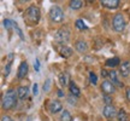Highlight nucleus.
Returning a JSON list of instances; mask_svg holds the SVG:
<instances>
[{
  "instance_id": "1",
  "label": "nucleus",
  "mask_w": 130,
  "mask_h": 121,
  "mask_svg": "<svg viewBox=\"0 0 130 121\" xmlns=\"http://www.w3.org/2000/svg\"><path fill=\"white\" fill-rule=\"evenodd\" d=\"M40 10L36 6H29L28 9L25 10V14H24V19L28 26H36L40 22Z\"/></svg>"
},
{
  "instance_id": "2",
  "label": "nucleus",
  "mask_w": 130,
  "mask_h": 121,
  "mask_svg": "<svg viewBox=\"0 0 130 121\" xmlns=\"http://www.w3.org/2000/svg\"><path fill=\"white\" fill-rule=\"evenodd\" d=\"M17 91L13 89H10L6 91L4 98H3V109L4 110H11L17 105Z\"/></svg>"
},
{
  "instance_id": "3",
  "label": "nucleus",
  "mask_w": 130,
  "mask_h": 121,
  "mask_svg": "<svg viewBox=\"0 0 130 121\" xmlns=\"http://www.w3.org/2000/svg\"><path fill=\"white\" fill-rule=\"evenodd\" d=\"M50 19H51L52 23H56V24H60L64 22V11L61 10V7L59 6H52L51 10H50Z\"/></svg>"
},
{
  "instance_id": "4",
  "label": "nucleus",
  "mask_w": 130,
  "mask_h": 121,
  "mask_svg": "<svg viewBox=\"0 0 130 121\" xmlns=\"http://www.w3.org/2000/svg\"><path fill=\"white\" fill-rule=\"evenodd\" d=\"M70 39V30L68 27H61L54 34V41L57 44H66Z\"/></svg>"
},
{
  "instance_id": "5",
  "label": "nucleus",
  "mask_w": 130,
  "mask_h": 121,
  "mask_svg": "<svg viewBox=\"0 0 130 121\" xmlns=\"http://www.w3.org/2000/svg\"><path fill=\"white\" fill-rule=\"evenodd\" d=\"M112 26H113V29L116 30L117 33H122L124 29H125V18L122 14H116L115 17L112 19Z\"/></svg>"
},
{
  "instance_id": "6",
  "label": "nucleus",
  "mask_w": 130,
  "mask_h": 121,
  "mask_svg": "<svg viewBox=\"0 0 130 121\" xmlns=\"http://www.w3.org/2000/svg\"><path fill=\"white\" fill-rule=\"evenodd\" d=\"M100 89H101V91H102V93L104 94H112V93L116 91V86L112 84L111 81H108V80H104L102 81V84H101V86H100Z\"/></svg>"
},
{
  "instance_id": "7",
  "label": "nucleus",
  "mask_w": 130,
  "mask_h": 121,
  "mask_svg": "<svg viewBox=\"0 0 130 121\" xmlns=\"http://www.w3.org/2000/svg\"><path fill=\"white\" fill-rule=\"evenodd\" d=\"M102 114H104V116L106 117V119H113L115 116H117L118 112H117V109L115 105L110 104V105H105V107H104Z\"/></svg>"
},
{
  "instance_id": "8",
  "label": "nucleus",
  "mask_w": 130,
  "mask_h": 121,
  "mask_svg": "<svg viewBox=\"0 0 130 121\" xmlns=\"http://www.w3.org/2000/svg\"><path fill=\"white\" fill-rule=\"evenodd\" d=\"M48 110L52 114H57V113H59V112H63V104L58 99H53L48 104Z\"/></svg>"
},
{
  "instance_id": "9",
  "label": "nucleus",
  "mask_w": 130,
  "mask_h": 121,
  "mask_svg": "<svg viewBox=\"0 0 130 121\" xmlns=\"http://www.w3.org/2000/svg\"><path fill=\"white\" fill-rule=\"evenodd\" d=\"M28 74V63L23 60V62H21V64L18 67V71H17V78L18 79H24L25 76Z\"/></svg>"
},
{
  "instance_id": "10",
  "label": "nucleus",
  "mask_w": 130,
  "mask_h": 121,
  "mask_svg": "<svg viewBox=\"0 0 130 121\" xmlns=\"http://www.w3.org/2000/svg\"><path fill=\"white\" fill-rule=\"evenodd\" d=\"M119 74H121L123 78H128L130 75V60L122 62L121 68H119Z\"/></svg>"
},
{
  "instance_id": "11",
  "label": "nucleus",
  "mask_w": 130,
  "mask_h": 121,
  "mask_svg": "<svg viewBox=\"0 0 130 121\" xmlns=\"http://www.w3.org/2000/svg\"><path fill=\"white\" fill-rule=\"evenodd\" d=\"M100 4H101L102 6L107 7V9L115 10V9H117V7H119L121 1H119V0H101Z\"/></svg>"
},
{
  "instance_id": "12",
  "label": "nucleus",
  "mask_w": 130,
  "mask_h": 121,
  "mask_svg": "<svg viewBox=\"0 0 130 121\" xmlns=\"http://www.w3.org/2000/svg\"><path fill=\"white\" fill-rule=\"evenodd\" d=\"M75 47L81 53H86V52L88 51V44L84 41V40H77L76 44H75Z\"/></svg>"
},
{
  "instance_id": "13",
  "label": "nucleus",
  "mask_w": 130,
  "mask_h": 121,
  "mask_svg": "<svg viewBox=\"0 0 130 121\" xmlns=\"http://www.w3.org/2000/svg\"><path fill=\"white\" fill-rule=\"evenodd\" d=\"M110 78H111L112 84L115 85L116 87H123V86H124V85H123V82H121V81H119V79H118V75H117L116 70H111V71H110Z\"/></svg>"
},
{
  "instance_id": "14",
  "label": "nucleus",
  "mask_w": 130,
  "mask_h": 121,
  "mask_svg": "<svg viewBox=\"0 0 130 121\" xmlns=\"http://www.w3.org/2000/svg\"><path fill=\"white\" fill-rule=\"evenodd\" d=\"M29 94V89L28 87H25V86H19L18 89H17V97L18 99H25V98L28 97Z\"/></svg>"
},
{
  "instance_id": "15",
  "label": "nucleus",
  "mask_w": 130,
  "mask_h": 121,
  "mask_svg": "<svg viewBox=\"0 0 130 121\" xmlns=\"http://www.w3.org/2000/svg\"><path fill=\"white\" fill-rule=\"evenodd\" d=\"M59 52H60V56L64 57V58H69V57H71L72 55H74V50L69 46H65V45L60 47Z\"/></svg>"
},
{
  "instance_id": "16",
  "label": "nucleus",
  "mask_w": 130,
  "mask_h": 121,
  "mask_svg": "<svg viewBox=\"0 0 130 121\" xmlns=\"http://www.w3.org/2000/svg\"><path fill=\"white\" fill-rule=\"evenodd\" d=\"M69 89H70V93H71L72 96H75V97H79V96H81V90L77 87V85L75 84L74 81H70Z\"/></svg>"
},
{
  "instance_id": "17",
  "label": "nucleus",
  "mask_w": 130,
  "mask_h": 121,
  "mask_svg": "<svg viewBox=\"0 0 130 121\" xmlns=\"http://www.w3.org/2000/svg\"><path fill=\"white\" fill-rule=\"evenodd\" d=\"M69 81H70L69 73L64 71V73L59 74V84H60L61 86H68V85H69Z\"/></svg>"
},
{
  "instance_id": "18",
  "label": "nucleus",
  "mask_w": 130,
  "mask_h": 121,
  "mask_svg": "<svg viewBox=\"0 0 130 121\" xmlns=\"http://www.w3.org/2000/svg\"><path fill=\"white\" fill-rule=\"evenodd\" d=\"M117 119H118V121H130L129 115L126 114V112L124 110V109H121V110H118V114H117Z\"/></svg>"
},
{
  "instance_id": "19",
  "label": "nucleus",
  "mask_w": 130,
  "mask_h": 121,
  "mask_svg": "<svg viewBox=\"0 0 130 121\" xmlns=\"http://www.w3.org/2000/svg\"><path fill=\"white\" fill-rule=\"evenodd\" d=\"M83 4L84 3L82 1V0H72V1H70L69 6L72 10H78V9H81V7L83 6Z\"/></svg>"
},
{
  "instance_id": "20",
  "label": "nucleus",
  "mask_w": 130,
  "mask_h": 121,
  "mask_svg": "<svg viewBox=\"0 0 130 121\" xmlns=\"http://www.w3.org/2000/svg\"><path fill=\"white\" fill-rule=\"evenodd\" d=\"M119 62H121V59L118 58V57H113V58H110V59L106 60V67H117V65L119 64Z\"/></svg>"
},
{
  "instance_id": "21",
  "label": "nucleus",
  "mask_w": 130,
  "mask_h": 121,
  "mask_svg": "<svg viewBox=\"0 0 130 121\" xmlns=\"http://www.w3.org/2000/svg\"><path fill=\"white\" fill-rule=\"evenodd\" d=\"M72 116H71V114H70L68 110H63L60 114V121H72Z\"/></svg>"
},
{
  "instance_id": "22",
  "label": "nucleus",
  "mask_w": 130,
  "mask_h": 121,
  "mask_svg": "<svg viewBox=\"0 0 130 121\" xmlns=\"http://www.w3.org/2000/svg\"><path fill=\"white\" fill-rule=\"evenodd\" d=\"M75 26H76V28H78L79 30H87V29H88V27H87V24L84 23L83 19H76Z\"/></svg>"
},
{
  "instance_id": "23",
  "label": "nucleus",
  "mask_w": 130,
  "mask_h": 121,
  "mask_svg": "<svg viewBox=\"0 0 130 121\" xmlns=\"http://www.w3.org/2000/svg\"><path fill=\"white\" fill-rule=\"evenodd\" d=\"M89 82L92 85H96L98 84V78L94 71H89Z\"/></svg>"
},
{
  "instance_id": "24",
  "label": "nucleus",
  "mask_w": 130,
  "mask_h": 121,
  "mask_svg": "<svg viewBox=\"0 0 130 121\" xmlns=\"http://www.w3.org/2000/svg\"><path fill=\"white\" fill-rule=\"evenodd\" d=\"M4 27L7 29V30H11L12 27H14V23L12 21H10V19L6 18V19H4Z\"/></svg>"
},
{
  "instance_id": "25",
  "label": "nucleus",
  "mask_w": 130,
  "mask_h": 121,
  "mask_svg": "<svg viewBox=\"0 0 130 121\" xmlns=\"http://www.w3.org/2000/svg\"><path fill=\"white\" fill-rule=\"evenodd\" d=\"M11 65H12L11 62H9L7 64L5 65V69H4V75L5 76H9L10 75V73H11Z\"/></svg>"
},
{
  "instance_id": "26",
  "label": "nucleus",
  "mask_w": 130,
  "mask_h": 121,
  "mask_svg": "<svg viewBox=\"0 0 130 121\" xmlns=\"http://www.w3.org/2000/svg\"><path fill=\"white\" fill-rule=\"evenodd\" d=\"M102 99H104V102L106 103V105H110L112 103V97L108 96V94H102Z\"/></svg>"
},
{
  "instance_id": "27",
  "label": "nucleus",
  "mask_w": 130,
  "mask_h": 121,
  "mask_svg": "<svg viewBox=\"0 0 130 121\" xmlns=\"http://www.w3.org/2000/svg\"><path fill=\"white\" fill-rule=\"evenodd\" d=\"M50 89H51V79H47L45 81V85H43V91L45 92H50Z\"/></svg>"
},
{
  "instance_id": "28",
  "label": "nucleus",
  "mask_w": 130,
  "mask_h": 121,
  "mask_svg": "<svg viewBox=\"0 0 130 121\" xmlns=\"http://www.w3.org/2000/svg\"><path fill=\"white\" fill-rule=\"evenodd\" d=\"M14 29H16V33L18 34V37L21 38V40H24V35H23V33H22V30H21V28H19L17 24L14 23V27H13Z\"/></svg>"
},
{
  "instance_id": "29",
  "label": "nucleus",
  "mask_w": 130,
  "mask_h": 121,
  "mask_svg": "<svg viewBox=\"0 0 130 121\" xmlns=\"http://www.w3.org/2000/svg\"><path fill=\"white\" fill-rule=\"evenodd\" d=\"M68 101H69V103L71 104V105H76V104H77V102H76L77 99H76V97H75V96H72V94L68 97Z\"/></svg>"
},
{
  "instance_id": "30",
  "label": "nucleus",
  "mask_w": 130,
  "mask_h": 121,
  "mask_svg": "<svg viewBox=\"0 0 130 121\" xmlns=\"http://www.w3.org/2000/svg\"><path fill=\"white\" fill-rule=\"evenodd\" d=\"M32 94H34V96H37V94H39V85L37 84L32 85Z\"/></svg>"
},
{
  "instance_id": "31",
  "label": "nucleus",
  "mask_w": 130,
  "mask_h": 121,
  "mask_svg": "<svg viewBox=\"0 0 130 121\" xmlns=\"http://www.w3.org/2000/svg\"><path fill=\"white\" fill-rule=\"evenodd\" d=\"M34 69H35V71L40 70V60L39 59H35V62H34Z\"/></svg>"
},
{
  "instance_id": "32",
  "label": "nucleus",
  "mask_w": 130,
  "mask_h": 121,
  "mask_svg": "<svg viewBox=\"0 0 130 121\" xmlns=\"http://www.w3.org/2000/svg\"><path fill=\"white\" fill-rule=\"evenodd\" d=\"M125 97H126V101L130 102V87H126L125 89Z\"/></svg>"
},
{
  "instance_id": "33",
  "label": "nucleus",
  "mask_w": 130,
  "mask_h": 121,
  "mask_svg": "<svg viewBox=\"0 0 130 121\" xmlns=\"http://www.w3.org/2000/svg\"><path fill=\"white\" fill-rule=\"evenodd\" d=\"M101 76H104V78H107V76H110V71H107L106 69H102V70H101Z\"/></svg>"
},
{
  "instance_id": "34",
  "label": "nucleus",
  "mask_w": 130,
  "mask_h": 121,
  "mask_svg": "<svg viewBox=\"0 0 130 121\" xmlns=\"http://www.w3.org/2000/svg\"><path fill=\"white\" fill-rule=\"evenodd\" d=\"M1 121H12L11 120V117L7 116V115H4V116L1 117Z\"/></svg>"
},
{
  "instance_id": "35",
  "label": "nucleus",
  "mask_w": 130,
  "mask_h": 121,
  "mask_svg": "<svg viewBox=\"0 0 130 121\" xmlns=\"http://www.w3.org/2000/svg\"><path fill=\"white\" fill-rule=\"evenodd\" d=\"M12 59H13V53L11 52V53H9V62L12 63Z\"/></svg>"
},
{
  "instance_id": "36",
  "label": "nucleus",
  "mask_w": 130,
  "mask_h": 121,
  "mask_svg": "<svg viewBox=\"0 0 130 121\" xmlns=\"http://www.w3.org/2000/svg\"><path fill=\"white\" fill-rule=\"evenodd\" d=\"M58 96L59 97H64V93L61 92V90H58Z\"/></svg>"
},
{
  "instance_id": "37",
  "label": "nucleus",
  "mask_w": 130,
  "mask_h": 121,
  "mask_svg": "<svg viewBox=\"0 0 130 121\" xmlns=\"http://www.w3.org/2000/svg\"><path fill=\"white\" fill-rule=\"evenodd\" d=\"M110 121H112V120H110Z\"/></svg>"
}]
</instances>
